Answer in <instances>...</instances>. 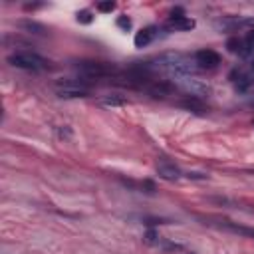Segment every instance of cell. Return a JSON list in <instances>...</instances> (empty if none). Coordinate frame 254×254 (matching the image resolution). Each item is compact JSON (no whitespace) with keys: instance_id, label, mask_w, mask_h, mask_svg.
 <instances>
[{"instance_id":"cell-7","label":"cell","mask_w":254,"mask_h":254,"mask_svg":"<svg viewBox=\"0 0 254 254\" xmlns=\"http://www.w3.org/2000/svg\"><path fill=\"white\" fill-rule=\"evenodd\" d=\"M195 62L199 70H214L220 64V56L214 50H199L195 52Z\"/></svg>"},{"instance_id":"cell-2","label":"cell","mask_w":254,"mask_h":254,"mask_svg":"<svg viewBox=\"0 0 254 254\" xmlns=\"http://www.w3.org/2000/svg\"><path fill=\"white\" fill-rule=\"evenodd\" d=\"M8 64L26 72H42L48 68V62L34 52H14L8 56Z\"/></svg>"},{"instance_id":"cell-9","label":"cell","mask_w":254,"mask_h":254,"mask_svg":"<svg viewBox=\"0 0 254 254\" xmlns=\"http://www.w3.org/2000/svg\"><path fill=\"white\" fill-rule=\"evenodd\" d=\"M159 36V28L157 26H147V28H141L137 34H135V48H147L151 42H155V38Z\"/></svg>"},{"instance_id":"cell-1","label":"cell","mask_w":254,"mask_h":254,"mask_svg":"<svg viewBox=\"0 0 254 254\" xmlns=\"http://www.w3.org/2000/svg\"><path fill=\"white\" fill-rule=\"evenodd\" d=\"M147 72H165L173 78H185L195 76L199 72V66L195 62V56L181 54V52H165L149 62L141 64Z\"/></svg>"},{"instance_id":"cell-8","label":"cell","mask_w":254,"mask_h":254,"mask_svg":"<svg viewBox=\"0 0 254 254\" xmlns=\"http://www.w3.org/2000/svg\"><path fill=\"white\" fill-rule=\"evenodd\" d=\"M197 26V22L191 18V16H171L167 22H165V28L169 32H189Z\"/></svg>"},{"instance_id":"cell-19","label":"cell","mask_w":254,"mask_h":254,"mask_svg":"<svg viewBox=\"0 0 254 254\" xmlns=\"http://www.w3.org/2000/svg\"><path fill=\"white\" fill-rule=\"evenodd\" d=\"M58 135L64 137V139H68V137H72V129H70L68 125H64V129H62V127H58Z\"/></svg>"},{"instance_id":"cell-18","label":"cell","mask_w":254,"mask_h":254,"mask_svg":"<svg viewBox=\"0 0 254 254\" xmlns=\"http://www.w3.org/2000/svg\"><path fill=\"white\" fill-rule=\"evenodd\" d=\"M113 8H115V2H101V4H97L99 12H111Z\"/></svg>"},{"instance_id":"cell-11","label":"cell","mask_w":254,"mask_h":254,"mask_svg":"<svg viewBox=\"0 0 254 254\" xmlns=\"http://www.w3.org/2000/svg\"><path fill=\"white\" fill-rule=\"evenodd\" d=\"M220 228L232 232V234H238V236H246V238H254V226H246V224H238V222H232V220H220L218 224Z\"/></svg>"},{"instance_id":"cell-6","label":"cell","mask_w":254,"mask_h":254,"mask_svg":"<svg viewBox=\"0 0 254 254\" xmlns=\"http://www.w3.org/2000/svg\"><path fill=\"white\" fill-rule=\"evenodd\" d=\"M177 80H179L181 89H183L189 97L201 99V97H205V95L211 93V85L205 84V82H201V80H197L195 76H185V78H177Z\"/></svg>"},{"instance_id":"cell-15","label":"cell","mask_w":254,"mask_h":254,"mask_svg":"<svg viewBox=\"0 0 254 254\" xmlns=\"http://www.w3.org/2000/svg\"><path fill=\"white\" fill-rule=\"evenodd\" d=\"M91 20H93L91 12H87V10H82V12H78V22H82V24H89Z\"/></svg>"},{"instance_id":"cell-16","label":"cell","mask_w":254,"mask_h":254,"mask_svg":"<svg viewBox=\"0 0 254 254\" xmlns=\"http://www.w3.org/2000/svg\"><path fill=\"white\" fill-rule=\"evenodd\" d=\"M145 242H149V244H159V234L151 228V230H147V234H145Z\"/></svg>"},{"instance_id":"cell-4","label":"cell","mask_w":254,"mask_h":254,"mask_svg":"<svg viewBox=\"0 0 254 254\" xmlns=\"http://www.w3.org/2000/svg\"><path fill=\"white\" fill-rule=\"evenodd\" d=\"M76 70L84 76V78H109L111 74L117 72V68L113 64H105V62H91V60H85V62H78Z\"/></svg>"},{"instance_id":"cell-13","label":"cell","mask_w":254,"mask_h":254,"mask_svg":"<svg viewBox=\"0 0 254 254\" xmlns=\"http://www.w3.org/2000/svg\"><path fill=\"white\" fill-rule=\"evenodd\" d=\"M99 105H103V107H121V105H127V97H123L119 93H109V95L99 97Z\"/></svg>"},{"instance_id":"cell-21","label":"cell","mask_w":254,"mask_h":254,"mask_svg":"<svg viewBox=\"0 0 254 254\" xmlns=\"http://www.w3.org/2000/svg\"><path fill=\"white\" fill-rule=\"evenodd\" d=\"M250 103H252V105H254V97H252V99H250Z\"/></svg>"},{"instance_id":"cell-14","label":"cell","mask_w":254,"mask_h":254,"mask_svg":"<svg viewBox=\"0 0 254 254\" xmlns=\"http://www.w3.org/2000/svg\"><path fill=\"white\" fill-rule=\"evenodd\" d=\"M20 26H22L24 30H28V32H34V34H44V32H46V28H44L42 24L32 22V20H24V22H20Z\"/></svg>"},{"instance_id":"cell-10","label":"cell","mask_w":254,"mask_h":254,"mask_svg":"<svg viewBox=\"0 0 254 254\" xmlns=\"http://www.w3.org/2000/svg\"><path fill=\"white\" fill-rule=\"evenodd\" d=\"M173 89H175V85L171 82H165V80H155L147 85V91L153 97H167V95L173 93Z\"/></svg>"},{"instance_id":"cell-17","label":"cell","mask_w":254,"mask_h":254,"mask_svg":"<svg viewBox=\"0 0 254 254\" xmlns=\"http://www.w3.org/2000/svg\"><path fill=\"white\" fill-rule=\"evenodd\" d=\"M117 26L123 28V30H129V28H131V20L127 18V16H119V18H117Z\"/></svg>"},{"instance_id":"cell-12","label":"cell","mask_w":254,"mask_h":254,"mask_svg":"<svg viewBox=\"0 0 254 254\" xmlns=\"http://www.w3.org/2000/svg\"><path fill=\"white\" fill-rule=\"evenodd\" d=\"M157 175L161 179H165V181H177V179H181V171L173 163H165V161L157 165Z\"/></svg>"},{"instance_id":"cell-5","label":"cell","mask_w":254,"mask_h":254,"mask_svg":"<svg viewBox=\"0 0 254 254\" xmlns=\"http://www.w3.org/2000/svg\"><path fill=\"white\" fill-rule=\"evenodd\" d=\"M226 48L228 52L232 54H238L240 58H252L254 56V30L246 32L244 36H234L226 42Z\"/></svg>"},{"instance_id":"cell-20","label":"cell","mask_w":254,"mask_h":254,"mask_svg":"<svg viewBox=\"0 0 254 254\" xmlns=\"http://www.w3.org/2000/svg\"><path fill=\"white\" fill-rule=\"evenodd\" d=\"M187 177H189V179H201V181H205V179H209V177H207V175H203V173H189Z\"/></svg>"},{"instance_id":"cell-3","label":"cell","mask_w":254,"mask_h":254,"mask_svg":"<svg viewBox=\"0 0 254 254\" xmlns=\"http://www.w3.org/2000/svg\"><path fill=\"white\" fill-rule=\"evenodd\" d=\"M56 93L64 99L85 97L89 93V85L84 80H60L56 84Z\"/></svg>"}]
</instances>
